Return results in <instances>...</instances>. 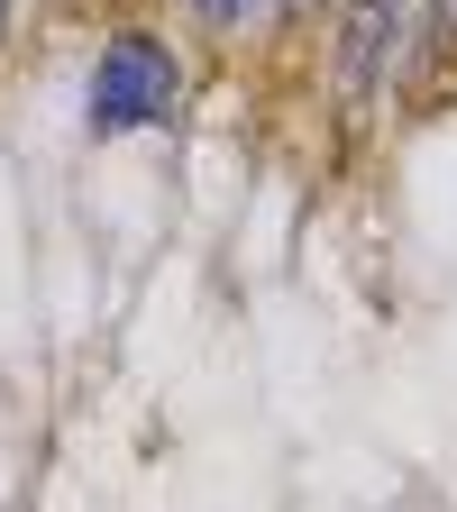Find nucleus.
<instances>
[{
    "instance_id": "nucleus-3",
    "label": "nucleus",
    "mask_w": 457,
    "mask_h": 512,
    "mask_svg": "<svg viewBox=\"0 0 457 512\" xmlns=\"http://www.w3.org/2000/svg\"><path fill=\"white\" fill-rule=\"evenodd\" d=\"M183 10L202 19L211 37H256V28L275 19V0H183Z\"/></svg>"
},
{
    "instance_id": "nucleus-1",
    "label": "nucleus",
    "mask_w": 457,
    "mask_h": 512,
    "mask_svg": "<svg viewBox=\"0 0 457 512\" xmlns=\"http://www.w3.org/2000/svg\"><path fill=\"white\" fill-rule=\"evenodd\" d=\"M174 110H183V55H174V37L110 28L101 55H92V74H83V128L101 147H119V138H138V128H174Z\"/></svg>"
},
{
    "instance_id": "nucleus-2",
    "label": "nucleus",
    "mask_w": 457,
    "mask_h": 512,
    "mask_svg": "<svg viewBox=\"0 0 457 512\" xmlns=\"http://www.w3.org/2000/svg\"><path fill=\"white\" fill-rule=\"evenodd\" d=\"M403 28H412V0H339V92H348V110L384 101Z\"/></svg>"
},
{
    "instance_id": "nucleus-6",
    "label": "nucleus",
    "mask_w": 457,
    "mask_h": 512,
    "mask_svg": "<svg viewBox=\"0 0 457 512\" xmlns=\"http://www.w3.org/2000/svg\"><path fill=\"white\" fill-rule=\"evenodd\" d=\"M448 19H457V0H448Z\"/></svg>"
},
{
    "instance_id": "nucleus-4",
    "label": "nucleus",
    "mask_w": 457,
    "mask_h": 512,
    "mask_svg": "<svg viewBox=\"0 0 457 512\" xmlns=\"http://www.w3.org/2000/svg\"><path fill=\"white\" fill-rule=\"evenodd\" d=\"M302 10H320V0H275V19H302Z\"/></svg>"
},
{
    "instance_id": "nucleus-5",
    "label": "nucleus",
    "mask_w": 457,
    "mask_h": 512,
    "mask_svg": "<svg viewBox=\"0 0 457 512\" xmlns=\"http://www.w3.org/2000/svg\"><path fill=\"white\" fill-rule=\"evenodd\" d=\"M10 10H19V0H0V46H10Z\"/></svg>"
}]
</instances>
